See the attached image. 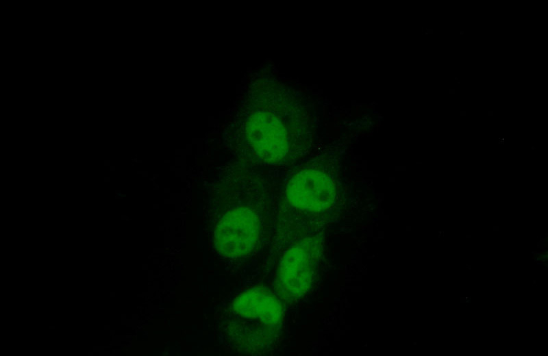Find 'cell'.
<instances>
[{
	"instance_id": "cell-1",
	"label": "cell",
	"mask_w": 548,
	"mask_h": 356,
	"mask_svg": "<svg viewBox=\"0 0 548 356\" xmlns=\"http://www.w3.org/2000/svg\"><path fill=\"white\" fill-rule=\"evenodd\" d=\"M321 245L314 238L303 240L284 255L279 268L278 284L286 298L302 296L312 287L320 255Z\"/></svg>"
},
{
	"instance_id": "cell-2",
	"label": "cell",
	"mask_w": 548,
	"mask_h": 356,
	"mask_svg": "<svg viewBox=\"0 0 548 356\" xmlns=\"http://www.w3.org/2000/svg\"><path fill=\"white\" fill-rule=\"evenodd\" d=\"M257 216L247 207L234 209L221 219L216 230V244L223 255L240 257L249 254L258 240Z\"/></svg>"
},
{
	"instance_id": "cell-3",
	"label": "cell",
	"mask_w": 548,
	"mask_h": 356,
	"mask_svg": "<svg viewBox=\"0 0 548 356\" xmlns=\"http://www.w3.org/2000/svg\"><path fill=\"white\" fill-rule=\"evenodd\" d=\"M286 195L294 207L308 212H319L332 205L336 187L332 179L324 173L305 169L290 179Z\"/></svg>"
},
{
	"instance_id": "cell-4",
	"label": "cell",
	"mask_w": 548,
	"mask_h": 356,
	"mask_svg": "<svg viewBox=\"0 0 548 356\" xmlns=\"http://www.w3.org/2000/svg\"><path fill=\"white\" fill-rule=\"evenodd\" d=\"M248 130L253 146L264 160L277 162L284 156L285 133L277 120L266 114L257 115L249 123Z\"/></svg>"
},
{
	"instance_id": "cell-5",
	"label": "cell",
	"mask_w": 548,
	"mask_h": 356,
	"mask_svg": "<svg viewBox=\"0 0 548 356\" xmlns=\"http://www.w3.org/2000/svg\"><path fill=\"white\" fill-rule=\"evenodd\" d=\"M233 306L238 314L269 325L280 320L283 311L277 297L264 288H253L242 293L236 298Z\"/></svg>"
}]
</instances>
